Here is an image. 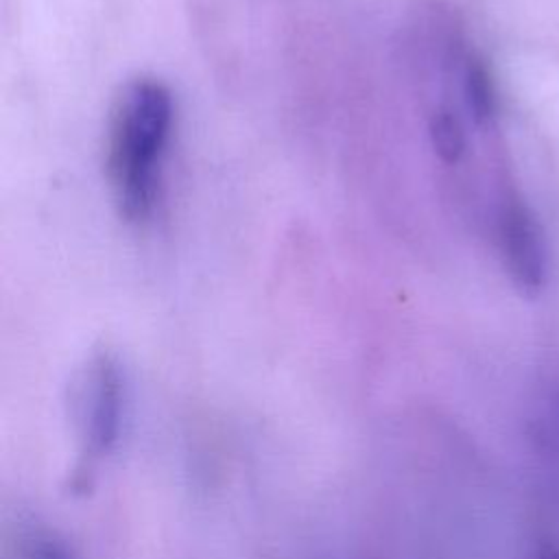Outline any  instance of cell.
Segmentation results:
<instances>
[{
    "label": "cell",
    "mask_w": 559,
    "mask_h": 559,
    "mask_svg": "<svg viewBox=\"0 0 559 559\" xmlns=\"http://www.w3.org/2000/svg\"><path fill=\"white\" fill-rule=\"evenodd\" d=\"M173 120V92L159 79L138 76L116 96L107 133V177L127 223H144L155 210Z\"/></svg>",
    "instance_id": "6da1fadb"
},
{
    "label": "cell",
    "mask_w": 559,
    "mask_h": 559,
    "mask_svg": "<svg viewBox=\"0 0 559 559\" xmlns=\"http://www.w3.org/2000/svg\"><path fill=\"white\" fill-rule=\"evenodd\" d=\"M81 467L109 456L122 435L127 417V382L120 362L109 352H96L81 367L72 391Z\"/></svg>",
    "instance_id": "7a4b0ae2"
},
{
    "label": "cell",
    "mask_w": 559,
    "mask_h": 559,
    "mask_svg": "<svg viewBox=\"0 0 559 559\" xmlns=\"http://www.w3.org/2000/svg\"><path fill=\"white\" fill-rule=\"evenodd\" d=\"M493 229L504 271L513 286L535 297L546 284L544 236L528 205L511 188H504L496 201Z\"/></svg>",
    "instance_id": "3957f363"
},
{
    "label": "cell",
    "mask_w": 559,
    "mask_h": 559,
    "mask_svg": "<svg viewBox=\"0 0 559 559\" xmlns=\"http://www.w3.org/2000/svg\"><path fill=\"white\" fill-rule=\"evenodd\" d=\"M461 94L472 120L489 127L498 116L496 83L485 59L474 50L461 52Z\"/></svg>",
    "instance_id": "277c9868"
},
{
    "label": "cell",
    "mask_w": 559,
    "mask_h": 559,
    "mask_svg": "<svg viewBox=\"0 0 559 559\" xmlns=\"http://www.w3.org/2000/svg\"><path fill=\"white\" fill-rule=\"evenodd\" d=\"M9 559H74V555L57 531L44 524H26L17 528Z\"/></svg>",
    "instance_id": "5b68a950"
},
{
    "label": "cell",
    "mask_w": 559,
    "mask_h": 559,
    "mask_svg": "<svg viewBox=\"0 0 559 559\" xmlns=\"http://www.w3.org/2000/svg\"><path fill=\"white\" fill-rule=\"evenodd\" d=\"M428 135L443 164H459L467 151V133L461 118L450 107H437L428 120Z\"/></svg>",
    "instance_id": "8992f818"
},
{
    "label": "cell",
    "mask_w": 559,
    "mask_h": 559,
    "mask_svg": "<svg viewBox=\"0 0 559 559\" xmlns=\"http://www.w3.org/2000/svg\"><path fill=\"white\" fill-rule=\"evenodd\" d=\"M528 430L535 445L559 456V391L544 393L531 411Z\"/></svg>",
    "instance_id": "52a82bcc"
},
{
    "label": "cell",
    "mask_w": 559,
    "mask_h": 559,
    "mask_svg": "<svg viewBox=\"0 0 559 559\" xmlns=\"http://www.w3.org/2000/svg\"><path fill=\"white\" fill-rule=\"evenodd\" d=\"M531 559H559V546H555V544H539L533 550Z\"/></svg>",
    "instance_id": "ba28073f"
}]
</instances>
